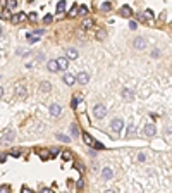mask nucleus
Wrapping results in <instances>:
<instances>
[{
	"instance_id": "nucleus-11",
	"label": "nucleus",
	"mask_w": 172,
	"mask_h": 193,
	"mask_svg": "<svg viewBox=\"0 0 172 193\" xmlns=\"http://www.w3.org/2000/svg\"><path fill=\"white\" fill-rule=\"evenodd\" d=\"M64 83H65L67 86L74 85V83H76V76H74V74H71V72H65V74H64Z\"/></svg>"
},
{
	"instance_id": "nucleus-51",
	"label": "nucleus",
	"mask_w": 172,
	"mask_h": 193,
	"mask_svg": "<svg viewBox=\"0 0 172 193\" xmlns=\"http://www.w3.org/2000/svg\"><path fill=\"white\" fill-rule=\"evenodd\" d=\"M0 35H2V26H0Z\"/></svg>"
},
{
	"instance_id": "nucleus-22",
	"label": "nucleus",
	"mask_w": 172,
	"mask_h": 193,
	"mask_svg": "<svg viewBox=\"0 0 172 193\" xmlns=\"http://www.w3.org/2000/svg\"><path fill=\"white\" fill-rule=\"evenodd\" d=\"M107 38V31L105 29H98L96 31V40H105Z\"/></svg>"
},
{
	"instance_id": "nucleus-40",
	"label": "nucleus",
	"mask_w": 172,
	"mask_h": 193,
	"mask_svg": "<svg viewBox=\"0 0 172 193\" xmlns=\"http://www.w3.org/2000/svg\"><path fill=\"white\" fill-rule=\"evenodd\" d=\"M93 147H95V148H98V150H102V148H103V145H102V143H98V142H95V143H93Z\"/></svg>"
},
{
	"instance_id": "nucleus-12",
	"label": "nucleus",
	"mask_w": 172,
	"mask_h": 193,
	"mask_svg": "<svg viewBox=\"0 0 172 193\" xmlns=\"http://www.w3.org/2000/svg\"><path fill=\"white\" fill-rule=\"evenodd\" d=\"M119 12H121V16H122V17H131V16H133V10H131V7H129V5H122Z\"/></svg>"
},
{
	"instance_id": "nucleus-2",
	"label": "nucleus",
	"mask_w": 172,
	"mask_h": 193,
	"mask_svg": "<svg viewBox=\"0 0 172 193\" xmlns=\"http://www.w3.org/2000/svg\"><path fill=\"white\" fill-rule=\"evenodd\" d=\"M93 116H95L96 119L105 117V116H107V107H105L103 104H95V107H93Z\"/></svg>"
},
{
	"instance_id": "nucleus-26",
	"label": "nucleus",
	"mask_w": 172,
	"mask_h": 193,
	"mask_svg": "<svg viewBox=\"0 0 172 193\" xmlns=\"http://www.w3.org/2000/svg\"><path fill=\"white\" fill-rule=\"evenodd\" d=\"M36 41H38V36H36V35L28 33V43H36Z\"/></svg>"
},
{
	"instance_id": "nucleus-6",
	"label": "nucleus",
	"mask_w": 172,
	"mask_h": 193,
	"mask_svg": "<svg viewBox=\"0 0 172 193\" xmlns=\"http://www.w3.org/2000/svg\"><path fill=\"white\" fill-rule=\"evenodd\" d=\"M134 48H138V50H143V48H146V40L143 38V36H138V38H134Z\"/></svg>"
},
{
	"instance_id": "nucleus-33",
	"label": "nucleus",
	"mask_w": 172,
	"mask_h": 193,
	"mask_svg": "<svg viewBox=\"0 0 172 193\" xmlns=\"http://www.w3.org/2000/svg\"><path fill=\"white\" fill-rule=\"evenodd\" d=\"M10 192V186H9V185H2V186H0V193H9Z\"/></svg>"
},
{
	"instance_id": "nucleus-28",
	"label": "nucleus",
	"mask_w": 172,
	"mask_h": 193,
	"mask_svg": "<svg viewBox=\"0 0 172 193\" xmlns=\"http://www.w3.org/2000/svg\"><path fill=\"white\" fill-rule=\"evenodd\" d=\"M40 157H41L43 160H48V159H50L52 155L48 154V150H41V152H40Z\"/></svg>"
},
{
	"instance_id": "nucleus-19",
	"label": "nucleus",
	"mask_w": 172,
	"mask_h": 193,
	"mask_svg": "<svg viewBox=\"0 0 172 193\" xmlns=\"http://www.w3.org/2000/svg\"><path fill=\"white\" fill-rule=\"evenodd\" d=\"M83 140H84V143H86V145H90V147H93V143H95V140H93L88 133H83Z\"/></svg>"
},
{
	"instance_id": "nucleus-3",
	"label": "nucleus",
	"mask_w": 172,
	"mask_h": 193,
	"mask_svg": "<svg viewBox=\"0 0 172 193\" xmlns=\"http://www.w3.org/2000/svg\"><path fill=\"white\" fill-rule=\"evenodd\" d=\"M110 128H112V131L114 133H121L122 131V128H124V121L122 119H119V117H115V119H112V123H110Z\"/></svg>"
},
{
	"instance_id": "nucleus-43",
	"label": "nucleus",
	"mask_w": 172,
	"mask_h": 193,
	"mask_svg": "<svg viewBox=\"0 0 172 193\" xmlns=\"http://www.w3.org/2000/svg\"><path fill=\"white\" fill-rule=\"evenodd\" d=\"M102 9H103V10H107V9H110V3H109V2H105V3L102 5Z\"/></svg>"
},
{
	"instance_id": "nucleus-47",
	"label": "nucleus",
	"mask_w": 172,
	"mask_h": 193,
	"mask_svg": "<svg viewBox=\"0 0 172 193\" xmlns=\"http://www.w3.org/2000/svg\"><path fill=\"white\" fill-rule=\"evenodd\" d=\"M76 169L78 171H84V167H81V164H76Z\"/></svg>"
},
{
	"instance_id": "nucleus-4",
	"label": "nucleus",
	"mask_w": 172,
	"mask_h": 193,
	"mask_svg": "<svg viewBox=\"0 0 172 193\" xmlns=\"http://www.w3.org/2000/svg\"><path fill=\"white\" fill-rule=\"evenodd\" d=\"M14 90H16V93H17V97H19V98H22V100H24V98L28 97V88H26V85H24V83H17Z\"/></svg>"
},
{
	"instance_id": "nucleus-23",
	"label": "nucleus",
	"mask_w": 172,
	"mask_h": 193,
	"mask_svg": "<svg viewBox=\"0 0 172 193\" xmlns=\"http://www.w3.org/2000/svg\"><path fill=\"white\" fill-rule=\"evenodd\" d=\"M91 26H93V21H91V19H84V21H83V26H81V28H83V29H90Z\"/></svg>"
},
{
	"instance_id": "nucleus-44",
	"label": "nucleus",
	"mask_w": 172,
	"mask_h": 193,
	"mask_svg": "<svg viewBox=\"0 0 172 193\" xmlns=\"http://www.w3.org/2000/svg\"><path fill=\"white\" fill-rule=\"evenodd\" d=\"M50 152H52V154H50V155H57V154H59V152H60V150H59V148H52V150H50Z\"/></svg>"
},
{
	"instance_id": "nucleus-31",
	"label": "nucleus",
	"mask_w": 172,
	"mask_h": 193,
	"mask_svg": "<svg viewBox=\"0 0 172 193\" xmlns=\"http://www.w3.org/2000/svg\"><path fill=\"white\" fill-rule=\"evenodd\" d=\"M0 16H2L3 19H10V10H9V9H3V12H2Z\"/></svg>"
},
{
	"instance_id": "nucleus-27",
	"label": "nucleus",
	"mask_w": 172,
	"mask_h": 193,
	"mask_svg": "<svg viewBox=\"0 0 172 193\" xmlns=\"http://www.w3.org/2000/svg\"><path fill=\"white\" fill-rule=\"evenodd\" d=\"M21 152H22L21 148H14V150H10V152H9V155H10V157H19V155H21Z\"/></svg>"
},
{
	"instance_id": "nucleus-35",
	"label": "nucleus",
	"mask_w": 172,
	"mask_h": 193,
	"mask_svg": "<svg viewBox=\"0 0 172 193\" xmlns=\"http://www.w3.org/2000/svg\"><path fill=\"white\" fill-rule=\"evenodd\" d=\"M145 17H146V19H153V10H150V9H148V10L145 12Z\"/></svg>"
},
{
	"instance_id": "nucleus-32",
	"label": "nucleus",
	"mask_w": 172,
	"mask_h": 193,
	"mask_svg": "<svg viewBox=\"0 0 172 193\" xmlns=\"http://www.w3.org/2000/svg\"><path fill=\"white\" fill-rule=\"evenodd\" d=\"M62 159L64 160H71L72 159V154L71 152H62Z\"/></svg>"
},
{
	"instance_id": "nucleus-5",
	"label": "nucleus",
	"mask_w": 172,
	"mask_h": 193,
	"mask_svg": "<svg viewBox=\"0 0 172 193\" xmlns=\"http://www.w3.org/2000/svg\"><path fill=\"white\" fill-rule=\"evenodd\" d=\"M48 110H50V114H52L53 117H60V116H62V107H60L59 104H52V105L48 107Z\"/></svg>"
},
{
	"instance_id": "nucleus-13",
	"label": "nucleus",
	"mask_w": 172,
	"mask_h": 193,
	"mask_svg": "<svg viewBox=\"0 0 172 193\" xmlns=\"http://www.w3.org/2000/svg\"><path fill=\"white\" fill-rule=\"evenodd\" d=\"M69 59H65V57H60V59H57V66H59V71H64V69H67V66H69V62H67Z\"/></svg>"
},
{
	"instance_id": "nucleus-49",
	"label": "nucleus",
	"mask_w": 172,
	"mask_h": 193,
	"mask_svg": "<svg viewBox=\"0 0 172 193\" xmlns=\"http://www.w3.org/2000/svg\"><path fill=\"white\" fill-rule=\"evenodd\" d=\"M105 193H117V192H115V190H107Z\"/></svg>"
},
{
	"instance_id": "nucleus-7",
	"label": "nucleus",
	"mask_w": 172,
	"mask_h": 193,
	"mask_svg": "<svg viewBox=\"0 0 172 193\" xmlns=\"http://www.w3.org/2000/svg\"><path fill=\"white\" fill-rule=\"evenodd\" d=\"M78 57H79V52H78L76 48L69 47V48L65 50V59H71V60H74V59H78Z\"/></svg>"
},
{
	"instance_id": "nucleus-36",
	"label": "nucleus",
	"mask_w": 172,
	"mask_h": 193,
	"mask_svg": "<svg viewBox=\"0 0 172 193\" xmlns=\"http://www.w3.org/2000/svg\"><path fill=\"white\" fill-rule=\"evenodd\" d=\"M28 17H29V21H33V22H34V21L38 19V16H36V12H29V16H28Z\"/></svg>"
},
{
	"instance_id": "nucleus-16",
	"label": "nucleus",
	"mask_w": 172,
	"mask_h": 193,
	"mask_svg": "<svg viewBox=\"0 0 172 193\" xmlns=\"http://www.w3.org/2000/svg\"><path fill=\"white\" fill-rule=\"evenodd\" d=\"M122 97H124V98H126L127 102H131V100L134 98V93H133V91H131L129 88H124V90H122Z\"/></svg>"
},
{
	"instance_id": "nucleus-14",
	"label": "nucleus",
	"mask_w": 172,
	"mask_h": 193,
	"mask_svg": "<svg viewBox=\"0 0 172 193\" xmlns=\"http://www.w3.org/2000/svg\"><path fill=\"white\" fill-rule=\"evenodd\" d=\"M47 69H48L50 72H57V71H59V66H57V60H55V59L48 60V62H47Z\"/></svg>"
},
{
	"instance_id": "nucleus-38",
	"label": "nucleus",
	"mask_w": 172,
	"mask_h": 193,
	"mask_svg": "<svg viewBox=\"0 0 172 193\" xmlns=\"http://www.w3.org/2000/svg\"><path fill=\"white\" fill-rule=\"evenodd\" d=\"M138 21H141V22H145V21H146V17H145V14H138Z\"/></svg>"
},
{
	"instance_id": "nucleus-37",
	"label": "nucleus",
	"mask_w": 172,
	"mask_h": 193,
	"mask_svg": "<svg viewBox=\"0 0 172 193\" xmlns=\"http://www.w3.org/2000/svg\"><path fill=\"white\" fill-rule=\"evenodd\" d=\"M136 28H138V22L136 21H131L129 22V29H136Z\"/></svg>"
},
{
	"instance_id": "nucleus-20",
	"label": "nucleus",
	"mask_w": 172,
	"mask_h": 193,
	"mask_svg": "<svg viewBox=\"0 0 172 193\" xmlns=\"http://www.w3.org/2000/svg\"><path fill=\"white\" fill-rule=\"evenodd\" d=\"M65 10V0H59L57 3V14H62Z\"/></svg>"
},
{
	"instance_id": "nucleus-17",
	"label": "nucleus",
	"mask_w": 172,
	"mask_h": 193,
	"mask_svg": "<svg viewBox=\"0 0 172 193\" xmlns=\"http://www.w3.org/2000/svg\"><path fill=\"white\" fill-rule=\"evenodd\" d=\"M40 90H41V91H50V90H52L50 81H41V83H40Z\"/></svg>"
},
{
	"instance_id": "nucleus-25",
	"label": "nucleus",
	"mask_w": 172,
	"mask_h": 193,
	"mask_svg": "<svg viewBox=\"0 0 172 193\" xmlns=\"http://www.w3.org/2000/svg\"><path fill=\"white\" fill-rule=\"evenodd\" d=\"M57 138H59L60 142H64V143H69V142H71V138L65 136V135H62V133H57Z\"/></svg>"
},
{
	"instance_id": "nucleus-46",
	"label": "nucleus",
	"mask_w": 172,
	"mask_h": 193,
	"mask_svg": "<svg viewBox=\"0 0 172 193\" xmlns=\"http://www.w3.org/2000/svg\"><path fill=\"white\" fill-rule=\"evenodd\" d=\"M41 193H53V192H52L50 188H43V190H41Z\"/></svg>"
},
{
	"instance_id": "nucleus-21",
	"label": "nucleus",
	"mask_w": 172,
	"mask_h": 193,
	"mask_svg": "<svg viewBox=\"0 0 172 193\" xmlns=\"http://www.w3.org/2000/svg\"><path fill=\"white\" fill-rule=\"evenodd\" d=\"M16 7H17V0H9V2H5V9L12 10V9H16Z\"/></svg>"
},
{
	"instance_id": "nucleus-30",
	"label": "nucleus",
	"mask_w": 172,
	"mask_h": 193,
	"mask_svg": "<svg viewBox=\"0 0 172 193\" xmlns=\"http://www.w3.org/2000/svg\"><path fill=\"white\" fill-rule=\"evenodd\" d=\"M69 16H71V17H76V16H78V5H72V9H71Z\"/></svg>"
},
{
	"instance_id": "nucleus-48",
	"label": "nucleus",
	"mask_w": 172,
	"mask_h": 193,
	"mask_svg": "<svg viewBox=\"0 0 172 193\" xmlns=\"http://www.w3.org/2000/svg\"><path fill=\"white\" fill-rule=\"evenodd\" d=\"M22 193H33L29 188H22Z\"/></svg>"
},
{
	"instance_id": "nucleus-29",
	"label": "nucleus",
	"mask_w": 172,
	"mask_h": 193,
	"mask_svg": "<svg viewBox=\"0 0 172 193\" xmlns=\"http://www.w3.org/2000/svg\"><path fill=\"white\" fill-rule=\"evenodd\" d=\"M78 12H79L81 16H86V14H88V7H86V5H81V7H78Z\"/></svg>"
},
{
	"instance_id": "nucleus-10",
	"label": "nucleus",
	"mask_w": 172,
	"mask_h": 193,
	"mask_svg": "<svg viewBox=\"0 0 172 193\" xmlns=\"http://www.w3.org/2000/svg\"><path fill=\"white\" fill-rule=\"evenodd\" d=\"M26 19V14L24 12H17V14H14V16H10V21L14 22V24H17V22H21V21H24Z\"/></svg>"
},
{
	"instance_id": "nucleus-9",
	"label": "nucleus",
	"mask_w": 172,
	"mask_h": 193,
	"mask_svg": "<svg viewBox=\"0 0 172 193\" xmlns=\"http://www.w3.org/2000/svg\"><path fill=\"white\" fill-rule=\"evenodd\" d=\"M155 133H157V128H155V124H146V126H145V135H146L148 138L155 136Z\"/></svg>"
},
{
	"instance_id": "nucleus-41",
	"label": "nucleus",
	"mask_w": 172,
	"mask_h": 193,
	"mask_svg": "<svg viewBox=\"0 0 172 193\" xmlns=\"http://www.w3.org/2000/svg\"><path fill=\"white\" fill-rule=\"evenodd\" d=\"M52 19H53L52 16H45V17H43V21H45V22H52Z\"/></svg>"
},
{
	"instance_id": "nucleus-8",
	"label": "nucleus",
	"mask_w": 172,
	"mask_h": 193,
	"mask_svg": "<svg viewBox=\"0 0 172 193\" xmlns=\"http://www.w3.org/2000/svg\"><path fill=\"white\" fill-rule=\"evenodd\" d=\"M88 81H90V74L88 72H79L76 76V83H79V85H86Z\"/></svg>"
},
{
	"instance_id": "nucleus-34",
	"label": "nucleus",
	"mask_w": 172,
	"mask_h": 193,
	"mask_svg": "<svg viewBox=\"0 0 172 193\" xmlns=\"http://www.w3.org/2000/svg\"><path fill=\"white\" fill-rule=\"evenodd\" d=\"M71 133H72V136H78V135H79V131H78V126H76V124H72V126H71Z\"/></svg>"
},
{
	"instance_id": "nucleus-24",
	"label": "nucleus",
	"mask_w": 172,
	"mask_h": 193,
	"mask_svg": "<svg viewBox=\"0 0 172 193\" xmlns=\"http://www.w3.org/2000/svg\"><path fill=\"white\" fill-rule=\"evenodd\" d=\"M79 102H81V95H74V98H72V102H71V105H72V109H76Z\"/></svg>"
},
{
	"instance_id": "nucleus-42",
	"label": "nucleus",
	"mask_w": 172,
	"mask_h": 193,
	"mask_svg": "<svg viewBox=\"0 0 172 193\" xmlns=\"http://www.w3.org/2000/svg\"><path fill=\"white\" fill-rule=\"evenodd\" d=\"M152 57H155V59H157V57H160V50H153V53H152Z\"/></svg>"
},
{
	"instance_id": "nucleus-45",
	"label": "nucleus",
	"mask_w": 172,
	"mask_h": 193,
	"mask_svg": "<svg viewBox=\"0 0 172 193\" xmlns=\"http://www.w3.org/2000/svg\"><path fill=\"white\" fill-rule=\"evenodd\" d=\"M83 186H84V181H83V179H79V181H78V188H79V190H81V188H83Z\"/></svg>"
},
{
	"instance_id": "nucleus-18",
	"label": "nucleus",
	"mask_w": 172,
	"mask_h": 193,
	"mask_svg": "<svg viewBox=\"0 0 172 193\" xmlns=\"http://www.w3.org/2000/svg\"><path fill=\"white\" fill-rule=\"evenodd\" d=\"M136 135V126L134 124H129V128H127V131H126V136L127 138H133Z\"/></svg>"
},
{
	"instance_id": "nucleus-50",
	"label": "nucleus",
	"mask_w": 172,
	"mask_h": 193,
	"mask_svg": "<svg viewBox=\"0 0 172 193\" xmlns=\"http://www.w3.org/2000/svg\"><path fill=\"white\" fill-rule=\"evenodd\" d=\"M2 95H3V88L0 86V97H2Z\"/></svg>"
},
{
	"instance_id": "nucleus-1",
	"label": "nucleus",
	"mask_w": 172,
	"mask_h": 193,
	"mask_svg": "<svg viewBox=\"0 0 172 193\" xmlns=\"http://www.w3.org/2000/svg\"><path fill=\"white\" fill-rule=\"evenodd\" d=\"M14 140H16V131H14L12 128H7V129H3V131L0 133V145L9 147V145L14 143Z\"/></svg>"
},
{
	"instance_id": "nucleus-39",
	"label": "nucleus",
	"mask_w": 172,
	"mask_h": 193,
	"mask_svg": "<svg viewBox=\"0 0 172 193\" xmlns=\"http://www.w3.org/2000/svg\"><path fill=\"white\" fill-rule=\"evenodd\" d=\"M43 33H45V29H36V31H34L33 35H36V36H41Z\"/></svg>"
},
{
	"instance_id": "nucleus-15",
	"label": "nucleus",
	"mask_w": 172,
	"mask_h": 193,
	"mask_svg": "<svg viewBox=\"0 0 172 193\" xmlns=\"http://www.w3.org/2000/svg\"><path fill=\"white\" fill-rule=\"evenodd\" d=\"M102 176H103V179H105V181H109V179L114 176V171H112L109 166H105V167H103V171H102Z\"/></svg>"
}]
</instances>
